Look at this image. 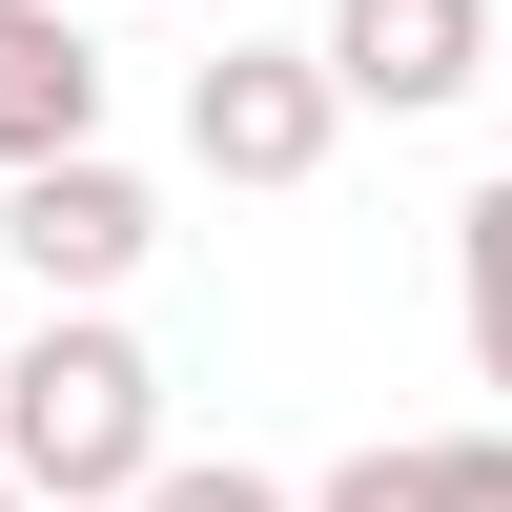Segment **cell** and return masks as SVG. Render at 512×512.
I'll return each instance as SVG.
<instances>
[{
	"label": "cell",
	"mask_w": 512,
	"mask_h": 512,
	"mask_svg": "<svg viewBox=\"0 0 512 512\" xmlns=\"http://www.w3.org/2000/svg\"><path fill=\"white\" fill-rule=\"evenodd\" d=\"M144 451H164V369H144L123 308H41L0 349V472H21V512H123Z\"/></svg>",
	"instance_id": "1"
},
{
	"label": "cell",
	"mask_w": 512,
	"mask_h": 512,
	"mask_svg": "<svg viewBox=\"0 0 512 512\" xmlns=\"http://www.w3.org/2000/svg\"><path fill=\"white\" fill-rule=\"evenodd\" d=\"M0 246H21L41 308H123L144 246H164V185H144V164H103V144H41V164H0Z\"/></svg>",
	"instance_id": "2"
},
{
	"label": "cell",
	"mask_w": 512,
	"mask_h": 512,
	"mask_svg": "<svg viewBox=\"0 0 512 512\" xmlns=\"http://www.w3.org/2000/svg\"><path fill=\"white\" fill-rule=\"evenodd\" d=\"M328 144H349V103H328L308 41H226V62L185 82V164H205V185H246V205L328 185Z\"/></svg>",
	"instance_id": "3"
},
{
	"label": "cell",
	"mask_w": 512,
	"mask_h": 512,
	"mask_svg": "<svg viewBox=\"0 0 512 512\" xmlns=\"http://www.w3.org/2000/svg\"><path fill=\"white\" fill-rule=\"evenodd\" d=\"M328 103H369V123H451L492 82V0H328Z\"/></svg>",
	"instance_id": "4"
},
{
	"label": "cell",
	"mask_w": 512,
	"mask_h": 512,
	"mask_svg": "<svg viewBox=\"0 0 512 512\" xmlns=\"http://www.w3.org/2000/svg\"><path fill=\"white\" fill-rule=\"evenodd\" d=\"M41 144H103V41L62 0H0V164H41Z\"/></svg>",
	"instance_id": "5"
},
{
	"label": "cell",
	"mask_w": 512,
	"mask_h": 512,
	"mask_svg": "<svg viewBox=\"0 0 512 512\" xmlns=\"http://www.w3.org/2000/svg\"><path fill=\"white\" fill-rule=\"evenodd\" d=\"M451 287H472V390H512V164L451 205Z\"/></svg>",
	"instance_id": "6"
},
{
	"label": "cell",
	"mask_w": 512,
	"mask_h": 512,
	"mask_svg": "<svg viewBox=\"0 0 512 512\" xmlns=\"http://www.w3.org/2000/svg\"><path fill=\"white\" fill-rule=\"evenodd\" d=\"M123 512H308V492L246 472V451H144V472H123Z\"/></svg>",
	"instance_id": "7"
},
{
	"label": "cell",
	"mask_w": 512,
	"mask_h": 512,
	"mask_svg": "<svg viewBox=\"0 0 512 512\" xmlns=\"http://www.w3.org/2000/svg\"><path fill=\"white\" fill-rule=\"evenodd\" d=\"M410 512H512V431H431L410 451Z\"/></svg>",
	"instance_id": "8"
},
{
	"label": "cell",
	"mask_w": 512,
	"mask_h": 512,
	"mask_svg": "<svg viewBox=\"0 0 512 512\" xmlns=\"http://www.w3.org/2000/svg\"><path fill=\"white\" fill-rule=\"evenodd\" d=\"M0 512H21V472H0Z\"/></svg>",
	"instance_id": "9"
}]
</instances>
